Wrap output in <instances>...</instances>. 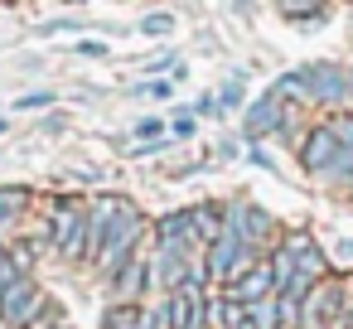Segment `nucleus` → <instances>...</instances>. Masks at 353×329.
I'll return each instance as SVG.
<instances>
[{
  "mask_svg": "<svg viewBox=\"0 0 353 329\" xmlns=\"http://www.w3.org/2000/svg\"><path fill=\"white\" fill-rule=\"evenodd\" d=\"M300 165H305L314 179L339 184V179H343V170L353 165V150H343V146H339V136H334V131H329V121H324V126H314V131L305 136V146H300Z\"/></svg>",
  "mask_w": 353,
  "mask_h": 329,
  "instance_id": "obj_1",
  "label": "nucleus"
},
{
  "mask_svg": "<svg viewBox=\"0 0 353 329\" xmlns=\"http://www.w3.org/2000/svg\"><path fill=\"white\" fill-rule=\"evenodd\" d=\"M141 232H145V218H141V208L136 203H126L121 213H117V223H112V232H107V242H102V252H97V266L107 271V281L136 257V247H141Z\"/></svg>",
  "mask_w": 353,
  "mask_h": 329,
  "instance_id": "obj_2",
  "label": "nucleus"
},
{
  "mask_svg": "<svg viewBox=\"0 0 353 329\" xmlns=\"http://www.w3.org/2000/svg\"><path fill=\"white\" fill-rule=\"evenodd\" d=\"M49 102H54L49 92H25V97H20L15 107H20V112H39V107H49Z\"/></svg>",
  "mask_w": 353,
  "mask_h": 329,
  "instance_id": "obj_23",
  "label": "nucleus"
},
{
  "mask_svg": "<svg viewBox=\"0 0 353 329\" xmlns=\"http://www.w3.org/2000/svg\"><path fill=\"white\" fill-rule=\"evenodd\" d=\"M73 6H78V0H73Z\"/></svg>",
  "mask_w": 353,
  "mask_h": 329,
  "instance_id": "obj_30",
  "label": "nucleus"
},
{
  "mask_svg": "<svg viewBox=\"0 0 353 329\" xmlns=\"http://www.w3.org/2000/svg\"><path fill=\"white\" fill-rule=\"evenodd\" d=\"M247 329H281V305H276V295L247 305Z\"/></svg>",
  "mask_w": 353,
  "mask_h": 329,
  "instance_id": "obj_15",
  "label": "nucleus"
},
{
  "mask_svg": "<svg viewBox=\"0 0 353 329\" xmlns=\"http://www.w3.org/2000/svg\"><path fill=\"white\" fill-rule=\"evenodd\" d=\"M160 131H165V117H145V121H136V141H160Z\"/></svg>",
  "mask_w": 353,
  "mask_h": 329,
  "instance_id": "obj_21",
  "label": "nucleus"
},
{
  "mask_svg": "<svg viewBox=\"0 0 353 329\" xmlns=\"http://www.w3.org/2000/svg\"><path fill=\"white\" fill-rule=\"evenodd\" d=\"M0 136H6V121H0Z\"/></svg>",
  "mask_w": 353,
  "mask_h": 329,
  "instance_id": "obj_29",
  "label": "nucleus"
},
{
  "mask_svg": "<svg viewBox=\"0 0 353 329\" xmlns=\"http://www.w3.org/2000/svg\"><path fill=\"white\" fill-rule=\"evenodd\" d=\"M300 73H305L310 102H319V107L348 102V68H339V63H310V68H300Z\"/></svg>",
  "mask_w": 353,
  "mask_h": 329,
  "instance_id": "obj_6",
  "label": "nucleus"
},
{
  "mask_svg": "<svg viewBox=\"0 0 353 329\" xmlns=\"http://www.w3.org/2000/svg\"><path fill=\"white\" fill-rule=\"evenodd\" d=\"M208 319H213L218 329H247V305L232 300V295H223V300L208 305Z\"/></svg>",
  "mask_w": 353,
  "mask_h": 329,
  "instance_id": "obj_13",
  "label": "nucleus"
},
{
  "mask_svg": "<svg viewBox=\"0 0 353 329\" xmlns=\"http://www.w3.org/2000/svg\"><path fill=\"white\" fill-rule=\"evenodd\" d=\"M49 237L68 261L88 257V208L78 199H59L54 213H49Z\"/></svg>",
  "mask_w": 353,
  "mask_h": 329,
  "instance_id": "obj_3",
  "label": "nucleus"
},
{
  "mask_svg": "<svg viewBox=\"0 0 353 329\" xmlns=\"http://www.w3.org/2000/svg\"><path fill=\"white\" fill-rule=\"evenodd\" d=\"M339 257H348V261H353V242H339Z\"/></svg>",
  "mask_w": 353,
  "mask_h": 329,
  "instance_id": "obj_27",
  "label": "nucleus"
},
{
  "mask_svg": "<svg viewBox=\"0 0 353 329\" xmlns=\"http://www.w3.org/2000/svg\"><path fill=\"white\" fill-rule=\"evenodd\" d=\"M339 189H343V194H348V199H353V165H348V170H343V179H339Z\"/></svg>",
  "mask_w": 353,
  "mask_h": 329,
  "instance_id": "obj_26",
  "label": "nucleus"
},
{
  "mask_svg": "<svg viewBox=\"0 0 353 329\" xmlns=\"http://www.w3.org/2000/svg\"><path fill=\"white\" fill-rule=\"evenodd\" d=\"M281 10L290 20H319L324 15V0H281Z\"/></svg>",
  "mask_w": 353,
  "mask_h": 329,
  "instance_id": "obj_17",
  "label": "nucleus"
},
{
  "mask_svg": "<svg viewBox=\"0 0 353 329\" xmlns=\"http://www.w3.org/2000/svg\"><path fill=\"white\" fill-rule=\"evenodd\" d=\"M141 30H145V34H170V30H174V20H170V15H145V25H141Z\"/></svg>",
  "mask_w": 353,
  "mask_h": 329,
  "instance_id": "obj_22",
  "label": "nucleus"
},
{
  "mask_svg": "<svg viewBox=\"0 0 353 329\" xmlns=\"http://www.w3.org/2000/svg\"><path fill=\"white\" fill-rule=\"evenodd\" d=\"M83 59H107V44H97V39H83V44H73Z\"/></svg>",
  "mask_w": 353,
  "mask_h": 329,
  "instance_id": "obj_24",
  "label": "nucleus"
},
{
  "mask_svg": "<svg viewBox=\"0 0 353 329\" xmlns=\"http://www.w3.org/2000/svg\"><path fill=\"white\" fill-rule=\"evenodd\" d=\"M348 102H353V68H348Z\"/></svg>",
  "mask_w": 353,
  "mask_h": 329,
  "instance_id": "obj_28",
  "label": "nucleus"
},
{
  "mask_svg": "<svg viewBox=\"0 0 353 329\" xmlns=\"http://www.w3.org/2000/svg\"><path fill=\"white\" fill-rule=\"evenodd\" d=\"M281 102H310V88H305V73H285L276 88H271Z\"/></svg>",
  "mask_w": 353,
  "mask_h": 329,
  "instance_id": "obj_16",
  "label": "nucleus"
},
{
  "mask_svg": "<svg viewBox=\"0 0 353 329\" xmlns=\"http://www.w3.org/2000/svg\"><path fill=\"white\" fill-rule=\"evenodd\" d=\"M228 295H232V300H242V305L276 295V271H271V261L261 257V261H256V266H247L237 281H228Z\"/></svg>",
  "mask_w": 353,
  "mask_h": 329,
  "instance_id": "obj_9",
  "label": "nucleus"
},
{
  "mask_svg": "<svg viewBox=\"0 0 353 329\" xmlns=\"http://www.w3.org/2000/svg\"><path fill=\"white\" fill-rule=\"evenodd\" d=\"M223 213H228V232H237V237H242L247 247H256V252H261V242H266L271 228H276L271 213L256 208V203H232V208H223Z\"/></svg>",
  "mask_w": 353,
  "mask_h": 329,
  "instance_id": "obj_7",
  "label": "nucleus"
},
{
  "mask_svg": "<svg viewBox=\"0 0 353 329\" xmlns=\"http://www.w3.org/2000/svg\"><path fill=\"white\" fill-rule=\"evenodd\" d=\"M145 92H150V97H160V102H165V97H174V83H165V78H160V83H145Z\"/></svg>",
  "mask_w": 353,
  "mask_h": 329,
  "instance_id": "obj_25",
  "label": "nucleus"
},
{
  "mask_svg": "<svg viewBox=\"0 0 353 329\" xmlns=\"http://www.w3.org/2000/svg\"><path fill=\"white\" fill-rule=\"evenodd\" d=\"M165 315H170V329H203L208 324V295H203V281H184L165 295Z\"/></svg>",
  "mask_w": 353,
  "mask_h": 329,
  "instance_id": "obj_5",
  "label": "nucleus"
},
{
  "mask_svg": "<svg viewBox=\"0 0 353 329\" xmlns=\"http://www.w3.org/2000/svg\"><path fill=\"white\" fill-rule=\"evenodd\" d=\"M194 126H199V121H194V112H189V107H179V112L170 117V131H174L179 141H189V136H194Z\"/></svg>",
  "mask_w": 353,
  "mask_h": 329,
  "instance_id": "obj_20",
  "label": "nucleus"
},
{
  "mask_svg": "<svg viewBox=\"0 0 353 329\" xmlns=\"http://www.w3.org/2000/svg\"><path fill=\"white\" fill-rule=\"evenodd\" d=\"M189 223H194V242H199V247H208V242H218V237H223L228 213H223L218 203H194V208H189Z\"/></svg>",
  "mask_w": 353,
  "mask_h": 329,
  "instance_id": "obj_11",
  "label": "nucleus"
},
{
  "mask_svg": "<svg viewBox=\"0 0 353 329\" xmlns=\"http://www.w3.org/2000/svg\"><path fill=\"white\" fill-rule=\"evenodd\" d=\"M44 305V290L34 286V276H15L6 290H0V324H10V329H25Z\"/></svg>",
  "mask_w": 353,
  "mask_h": 329,
  "instance_id": "obj_4",
  "label": "nucleus"
},
{
  "mask_svg": "<svg viewBox=\"0 0 353 329\" xmlns=\"http://www.w3.org/2000/svg\"><path fill=\"white\" fill-rule=\"evenodd\" d=\"M30 199H34V194H30V189H20V184H6V189H0V232H6V228L30 208Z\"/></svg>",
  "mask_w": 353,
  "mask_h": 329,
  "instance_id": "obj_14",
  "label": "nucleus"
},
{
  "mask_svg": "<svg viewBox=\"0 0 353 329\" xmlns=\"http://www.w3.org/2000/svg\"><path fill=\"white\" fill-rule=\"evenodd\" d=\"M271 131H285V102H281L276 92H266L261 102H252L247 117H242V136H247V141H261V136H271Z\"/></svg>",
  "mask_w": 353,
  "mask_h": 329,
  "instance_id": "obj_8",
  "label": "nucleus"
},
{
  "mask_svg": "<svg viewBox=\"0 0 353 329\" xmlns=\"http://www.w3.org/2000/svg\"><path fill=\"white\" fill-rule=\"evenodd\" d=\"M150 276H155V266L136 252V257H131V261L112 276V295H117V300H126V305H136V300H141V290L150 286Z\"/></svg>",
  "mask_w": 353,
  "mask_h": 329,
  "instance_id": "obj_10",
  "label": "nucleus"
},
{
  "mask_svg": "<svg viewBox=\"0 0 353 329\" xmlns=\"http://www.w3.org/2000/svg\"><path fill=\"white\" fill-rule=\"evenodd\" d=\"M155 237H160V247H199V242H194L189 208H179V213H165V218L155 223Z\"/></svg>",
  "mask_w": 353,
  "mask_h": 329,
  "instance_id": "obj_12",
  "label": "nucleus"
},
{
  "mask_svg": "<svg viewBox=\"0 0 353 329\" xmlns=\"http://www.w3.org/2000/svg\"><path fill=\"white\" fill-rule=\"evenodd\" d=\"M242 78H232V83H223V92H218V112H232V107H242Z\"/></svg>",
  "mask_w": 353,
  "mask_h": 329,
  "instance_id": "obj_18",
  "label": "nucleus"
},
{
  "mask_svg": "<svg viewBox=\"0 0 353 329\" xmlns=\"http://www.w3.org/2000/svg\"><path fill=\"white\" fill-rule=\"evenodd\" d=\"M329 131L339 136V146H343V150H353V112H339V117L329 121Z\"/></svg>",
  "mask_w": 353,
  "mask_h": 329,
  "instance_id": "obj_19",
  "label": "nucleus"
}]
</instances>
